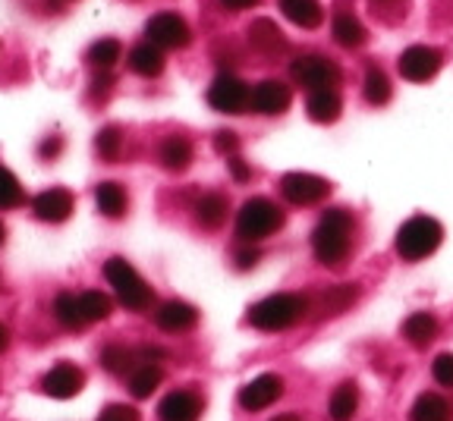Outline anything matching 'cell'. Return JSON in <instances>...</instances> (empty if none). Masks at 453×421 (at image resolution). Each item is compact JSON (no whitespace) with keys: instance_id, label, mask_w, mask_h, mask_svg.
I'll use <instances>...</instances> for the list:
<instances>
[{"instance_id":"1","label":"cell","mask_w":453,"mask_h":421,"mask_svg":"<svg viewBox=\"0 0 453 421\" xmlns=\"http://www.w3.org/2000/svg\"><path fill=\"white\" fill-rule=\"evenodd\" d=\"M353 249V214L347 208H331L311 230V252L325 267H340Z\"/></svg>"},{"instance_id":"2","label":"cell","mask_w":453,"mask_h":421,"mask_svg":"<svg viewBox=\"0 0 453 421\" xmlns=\"http://www.w3.org/2000/svg\"><path fill=\"white\" fill-rule=\"evenodd\" d=\"M309 311V299L299 293H274L262 302H255L249 309V324L265 333H277V330H290L299 324Z\"/></svg>"},{"instance_id":"3","label":"cell","mask_w":453,"mask_h":421,"mask_svg":"<svg viewBox=\"0 0 453 421\" xmlns=\"http://www.w3.org/2000/svg\"><path fill=\"white\" fill-rule=\"evenodd\" d=\"M104 277L113 287V295H117V302H120L123 309H129V311H149L151 309L155 293H151V287L145 283V277H142L127 258L113 255V258L104 264Z\"/></svg>"},{"instance_id":"4","label":"cell","mask_w":453,"mask_h":421,"mask_svg":"<svg viewBox=\"0 0 453 421\" xmlns=\"http://www.w3.org/2000/svg\"><path fill=\"white\" fill-rule=\"evenodd\" d=\"M441 239H444V226L428 214H416L396 230V255L403 261H422L438 252Z\"/></svg>"},{"instance_id":"5","label":"cell","mask_w":453,"mask_h":421,"mask_svg":"<svg viewBox=\"0 0 453 421\" xmlns=\"http://www.w3.org/2000/svg\"><path fill=\"white\" fill-rule=\"evenodd\" d=\"M283 220H287L283 210L277 208L271 198L255 195V198H249L240 208V214H236V236H240L242 242H262V239L274 236V233L280 230Z\"/></svg>"},{"instance_id":"6","label":"cell","mask_w":453,"mask_h":421,"mask_svg":"<svg viewBox=\"0 0 453 421\" xmlns=\"http://www.w3.org/2000/svg\"><path fill=\"white\" fill-rule=\"evenodd\" d=\"M290 76L296 85L309 88V92H319V88H337L340 85V66L334 60L321 54H305L296 57L290 64Z\"/></svg>"},{"instance_id":"7","label":"cell","mask_w":453,"mask_h":421,"mask_svg":"<svg viewBox=\"0 0 453 421\" xmlns=\"http://www.w3.org/2000/svg\"><path fill=\"white\" fill-rule=\"evenodd\" d=\"M280 195L290 204H299V208H309V204H319L331 195V183L325 176L315 173H303V170H293V173L280 176Z\"/></svg>"},{"instance_id":"8","label":"cell","mask_w":453,"mask_h":421,"mask_svg":"<svg viewBox=\"0 0 453 421\" xmlns=\"http://www.w3.org/2000/svg\"><path fill=\"white\" fill-rule=\"evenodd\" d=\"M249 101H252V88L234 73H220L211 85H208V104L218 113H246Z\"/></svg>"},{"instance_id":"9","label":"cell","mask_w":453,"mask_h":421,"mask_svg":"<svg viewBox=\"0 0 453 421\" xmlns=\"http://www.w3.org/2000/svg\"><path fill=\"white\" fill-rule=\"evenodd\" d=\"M145 35H149L151 44H157L161 50H180L192 42V32L186 26L183 16L177 13H157L149 19L145 26Z\"/></svg>"},{"instance_id":"10","label":"cell","mask_w":453,"mask_h":421,"mask_svg":"<svg viewBox=\"0 0 453 421\" xmlns=\"http://www.w3.org/2000/svg\"><path fill=\"white\" fill-rule=\"evenodd\" d=\"M441 64H444V57H441L438 48L412 44V48H406L403 54H400V64L396 66H400V76H403L406 82H428V79L441 70Z\"/></svg>"},{"instance_id":"11","label":"cell","mask_w":453,"mask_h":421,"mask_svg":"<svg viewBox=\"0 0 453 421\" xmlns=\"http://www.w3.org/2000/svg\"><path fill=\"white\" fill-rule=\"evenodd\" d=\"M283 396V378L280 374H258V378H252L249 384L240 387V406L246 409V412H262V409L274 406L277 400Z\"/></svg>"},{"instance_id":"12","label":"cell","mask_w":453,"mask_h":421,"mask_svg":"<svg viewBox=\"0 0 453 421\" xmlns=\"http://www.w3.org/2000/svg\"><path fill=\"white\" fill-rule=\"evenodd\" d=\"M73 208H76V198L64 186H50V189L38 192L32 198V210H35V218L44 220V224H64V220H70Z\"/></svg>"},{"instance_id":"13","label":"cell","mask_w":453,"mask_h":421,"mask_svg":"<svg viewBox=\"0 0 453 421\" xmlns=\"http://www.w3.org/2000/svg\"><path fill=\"white\" fill-rule=\"evenodd\" d=\"M82 387H85V371L73 365V362H57L42 378V390L48 396H54V400H73V396L82 394Z\"/></svg>"},{"instance_id":"14","label":"cell","mask_w":453,"mask_h":421,"mask_svg":"<svg viewBox=\"0 0 453 421\" xmlns=\"http://www.w3.org/2000/svg\"><path fill=\"white\" fill-rule=\"evenodd\" d=\"M290 101H293L290 85H283L280 79H265V82H258L252 88L249 107L255 113H262V117H277V113H287Z\"/></svg>"},{"instance_id":"15","label":"cell","mask_w":453,"mask_h":421,"mask_svg":"<svg viewBox=\"0 0 453 421\" xmlns=\"http://www.w3.org/2000/svg\"><path fill=\"white\" fill-rule=\"evenodd\" d=\"M161 421H198L202 418V396L196 390H173L157 406Z\"/></svg>"},{"instance_id":"16","label":"cell","mask_w":453,"mask_h":421,"mask_svg":"<svg viewBox=\"0 0 453 421\" xmlns=\"http://www.w3.org/2000/svg\"><path fill=\"white\" fill-rule=\"evenodd\" d=\"M246 35H249V44H252L262 57L287 54V48H290V42H287V35H283L280 26H277L274 19H255L252 26H249Z\"/></svg>"},{"instance_id":"17","label":"cell","mask_w":453,"mask_h":421,"mask_svg":"<svg viewBox=\"0 0 453 421\" xmlns=\"http://www.w3.org/2000/svg\"><path fill=\"white\" fill-rule=\"evenodd\" d=\"M155 324L167 333H186L198 324V309L189 302H180V299H170V302L157 305Z\"/></svg>"},{"instance_id":"18","label":"cell","mask_w":453,"mask_h":421,"mask_svg":"<svg viewBox=\"0 0 453 421\" xmlns=\"http://www.w3.org/2000/svg\"><path fill=\"white\" fill-rule=\"evenodd\" d=\"M192 210H196V224L202 226V230H220L226 220V210H230V202H226V195H220V192H205Z\"/></svg>"},{"instance_id":"19","label":"cell","mask_w":453,"mask_h":421,"mask_svg":"<svg viewBox=\"0 0 453 421\" xmlns=\"http://www.w3.org/2000/svg\"><path fill=\"white\" fill-rule=\"evenodd\" d=\"M129 70L135 76H145V79H155L164 73V50L151 42H142L129 50Z\"/></svg>"},{"instance_id":"20","label":"cell","mask_w":453,"mask_h":421,"mask_svg":"<svg viewBox=\"0 0 453 421\" xmlns=\"http://www.w3.org/2000/svg\"><path fill=\"white\" fill-rule=\"evenodd\" d=\"M410 421H453V406L441 394L425 390V394H418L416 402H412Z\"/></svg>"},{"instance_id":"21","label":"cell","mask_w":453,"mask_h":421,"mask_svg":"<svg viewBox=\"0 0 453 421\" xmlns=\"http://www.w3.org/2000/svg\"><path fill=\"white\" fill-rule=\"evenodd\" d=\"M157 161L170 173H183L192 164V142L183 139V135H170V139H164L161 151H157Z\"/></svg>"},{"instance_id":"22","label":"cell","mask_w":453,"mask_h":421,"mask_svg":"<svg viewBox=\"0 0 453 421\" xmlns=\"http://www.w3.org/2000/svg\"><path fill=\"white\" fill-rule=\"evenodd\" d=\"M305 111L315 123H334L343 111V101H340L337 88H319V92H309Z\"/></svg>"},{"instance_id":"23","label":"cell","mask_w":453,"mask_h":421,"mask_svg":"<svg viewBox=\"0 0 453 421\" xmlns=\"http://www.w3.org/2000/svg\"><path fill=\"white\" fill-rule=\"evenodd\" d=\"M280 10L299 28H319L325 22V10L319 0H280Z\"/></svg>"},{"instance_id":"24","label":"cell","mask_w":453,"mask_h":421,"mask_svg":"<svg viewBox=\"0 0 453 421\" xmlns=\"http://www.w3.org/2000/svg\"><path fill=\"white\" fill-rule=\"evenodd\" d=\"M54 318L60 327L66 330H82L85 324H88V318H85V309H82V295L76 293H60L54 299Z\"/></svg>"},{"instance_id":"25","label":"cell","mask_w":453,"mask_h":421,"mask_svg":"<svg viewBox=\"0 0 453 421\" xmlns=\"http://www.w3.org/2000/svg\"><path fill=\"white\" fill-rule=\"evenodd\" d=\"M95 204H98V210L104 218L120 220L129 208L127 189H123L120 183H98V189H95Z\"/></svg>"},{"instance_id":"26","label":"cell","mask_w":453,"mask_h":421,"mask_svg":"<svg viewBox=\"0 0 453 421\" xmlns=\"http://www.w3.org/2000/svg\"><path fill=\"white\" fill-rule=\"evenodd\" d=\"M161 380H164L161 365L142 362V365H135L133 371H129V394H133L135 400H149L157 387H161Z\"/></svg>"},{"instance_id":"27","label":"cell","mask_w":453,"mask_h":421,"mask_svg":"<svg viewBox=\"0 0 453 421\" xmlns=\"http://www.w3.org/2000/svg\"><path fill=\"white\" fill-rule=\"evenodd\" d=\"M403 337L410 340L412 346H428L434 337H438V318L428 315V311H412L403 321Z\"/></svg>"},{"instance_id":"28","label":"cell","mask_w":453,"mask_h":421,"mask_svg":"<svg viewBox=\"0 0 453 421\" xmlns=\"http://www.w3.org/2000/svg\"><path fill=\"white\" fill-rule=\"evenodd\" d=\"M331 32H334V42H337L340 48H362V44H365V38H368L365 26H362L353 13H337V16H334Z\"/></svg>"},{"instance_id":"29","label":"cell","mask_w":453,"mask_h":421,"mask_svg":"<svg viewBox=\"0 0 453 421\" xmlns=\"http://www.w3.org/2000/svg\"><path fill=\"white\" fill-rule=\"evenodd\" d=\"M356 409H359V387L353 380H347V384H340L334 390L327 412H331V421H353Z\"/></svg>"},{"instance_id":"30","label":"cell","mask_w":453,"mask_h":421,"mask_svg":"<svg viewBox=\"0 0 453 421\" xmlns=\"http://www.w3.org/2000/svg\"><path fill=\"white\" fill-rule=\"evenodd\" d=\"M135 362H139V352L127 349V346H107V349H101V368L111 374H117V378H123L127 371H133Z\"/></svg>"},{"instance_id":"31","label":"cell","mask_w":453,"mask_h":421,"mask_svg":"<svg viewBox=\"0 0 453 421\" xmlns=\"http://www.w3.org/2000/svg\"><path fill=\"white\" fill-rule=\"evenodd\" d=\"M123 57V44L117 42V38H101V42H95L92 48H88V54H85V60L95 66V70H111L117 60Z\"/></svg>"},{"instance_id":"32","label":"cell","mask_w":453,"mask_h":421,"mask_svg":"<svg viewBox=\"0 0 453 421\" xmlns=\"http://www.w3.org/2000/svg\"><path fill=\"white\" fill-rule=\"evenodd\" d=\"M362 92H365V101L375 107H384L390 101V79L384 70H378V66H372V70L365 73V82H362Z\"/></svg>"},{"instance_id":"33","label":"cell","mask_w":453,"mask_h":421,"mask_svg":"<svg viewBox=\"0 0 453 421\" xmlns=\"http://www.w3.org/2000/svg\"><path fill=\"white\" fill-rule=\"evenodd\" d=\"M356 295H359V289H356L353 283L327 289V293L321 295V311H325V315H340V311H347L349 305L356 302Z\"/></svg>"},{"instance_id":"34","label":"cell","mask_w":453,"mask_h":421,"mask_svg":"<svg viewBox=\"0 0 453 421\" xmlns=\"http://www.w3.org/2000/svg\"><path fill=\"white\" fill-rule=\"evenodd\" d=\"M26 204V192H22L19 180L0 164V210H13Z\"/></svg>"},{"instance_id":"35","label":"cell","mask_w":453,"mask_h":421,"mask_svg":"<svg viewBox=\"0 0 453 421\" xmlns=\"http://www.w3.org/2000/svg\"><path fill=\"white\" fill-rule=\"evenodd\" d=\"M82 295V309H85V318H88V324L95 321H107L113 311V302L111 295L98 293V289H88V293H79Z\"/></svg>"},{"instance_id":"36","label":"cell","mask_w":453,"mask_h":421,"mask_svg":"<svg viewBox=\"0 0 453 421\" xmlns=\"http://www.w3.org/2000/svg\"><path fill=\"white\" fill-rule=\"evenodd\" d=\"M95 148H98V155L104 157V161H120V151H123V135L117 126H104L98 133V139H95Z\"/></svg>"},{"instance_id":"37","label":"cell","mask_w":453,"mask_h":421,"mask_svg":"<svg viewBox=\"0 0 453 421\" xmlns=\"http://www.w3.org/2000/svg\"><path fill=\"white\" fill-rule=\"evenodd\" d=\"M368 7H372V13H375L378 19L390 22V26L406 19V0H368Z\"/></svg>"},{"instance_id":"38","label":"cell","mask_w":453,"mask_h":421,"mask_svg":"<svg viewBox=\"0 0 453 421\" xmlns=\"http://www.w3.org/2000/svg\"><path fill=\"white\" fill-rule=\"evenodd\" d=\"M432 378H434V384L453 390V352H441V356H434Z\"/></svg>"},{"instance_id":"39","label":"cell","mask_w":453,"mask_h":421,"mask_svg":"<svg viewBox=\"0 0 453 421\" xmlns=\"http://www.w3.org/2000/svg\"><path fill=\"white\" fill-rule=\"evenodd\" d=\"M98 421H142V415L135 406H127V402H111L107 409H101Z\"/></svg>"},{"instance_id":"40","label":"cell","mask_w":453,"mask_h":421,"mask_svg":"<svg viewBox=\"0 0 453 421\" xmlns=\"http://www.w3.org/2000/svg\"><path fill=\"white\" fill-rule=\"evenodd\" d=\"M214 151H218L220 157H234L236 151H240V139H236V133H230V129L214 133Z\"/></svg>"},{"instance_id":"41","label":"cell","mask_w":453,"mask_h":421,"mask_svg":"<svg viewBox=\"0 0 453 421\" xmlns=\"http://www.w3.org/2000/svg\"><path fill=\"white\" fill-rule=\"evenodd\" d=\"M226 167H230V176H234L236 183H249V180H252V167H249L240 155L226 157Z\"/></svg>"},{"instance_id":"42","label":"cell","mask_w":453,"mask_h":421,"mask_svg":"<svg viewBox=\"0 0 453 421\" xmlns=\"http://www.w3.org/2000/svg\"><path fill=\"white\" fill-rule=\"evenodd\" d=\"M220 4H224V7L230 10V13H240V10H252V7H258L262 0H220Z\"/></svg>"},{"instance_id":"43","label":"cell","mask_w":453,"mask_h":421,"mask_svg":"<svg viewBox=\"0 0 453 421\" xmlns=\"http://www.w3.org/2000/svg\"><path fill=\"white\" fill-rule=\"evenodd\" d=\"M255 264H258V252H255V249H252V252L236 255V267H240V271H249V267H255Z\"/></svg>"},{"instance_id":"44","label":"cell","mask_w":453,"mask_h":421,"mask_svg":"<svg viewBox=\"0 0 453 421\" xmlns=\"http://www.w3.org/2000/svg\"><path fill=\"white\" fill-rule=\"evenodd\" d=\"M60 151V139H48L42 142V157H54Z\"/></svg>"},{"instance_id":"45","label":"cell","mask_w":453,"mask_h":421,"mask_svg":"<svg viewBox=\"0 0 453 421\" xmlns=\"http://www.w3.org/2000/svg\"><path fill=\"white\" fill-rule=\"evenodd\" d=\"M7 346H10V330L4 327V324H0V352L7 349Z\"/></svg>"},{"instance_id":"46","label":"cell","mask_w":453,"mask_h":421,"mask_svg":"<svg viewBox=\"0 0 453 421\" xmlns=\"http://www.w3.org/2000/svg\"><path fill=\"white\" fill-rule=\"evenodd\" d=\"M271 421H303L296 412H283V415H277V418H271Z\"/></svg>"},{"instance_id":"47","label":"cell","mask_w":453,"mask_h":421,"mask_svg":"<svg viewBox=\"0 0 453 421\" xmlns=\"http://www.w3.org/2000/svg\"><path fill=\"white\" fill-rule=\"evenodd\" d=\"M7 242V226H4V220H0V246Z\"/></svg>"}]
</instances>
